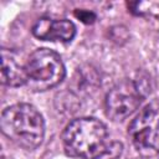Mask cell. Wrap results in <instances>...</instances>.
Segmentation results:
<instances>
[{"instance_id": "obj_1", "label": "cell", "mask_w": 159, "mask_h": 159, "mask_svg": "<svg viewBox=\"0 0 159 159\" xmlns=\"http://www.w3.org/2000/svg\"><path fill=\"white\" fill-rule=\"evenodd\" d=\"M62 143L70 155L82 159L108 155L116 144L109 140L104 123L96 118H77L70 122L62 133Z\"/></svg>"}, {"instance_id": "obj_2", "label": "cell", "mask_w": 159, "mask_h": 159, "mask_svg": "<svg viewBox=\"0 0 159 159\" xmlns=\"http://www.w3.org/2000/svg\"><path fill=\"white\" fill-rule=\"evenodd\" d=\"M2 134L24 149H36L45 137L41 113L29 103H16L5 108L0 118Z\"/></svg>"}, {"instance_id": "obj_3", "label": "cell", "mask_w": 159, "mask_h": 159, "mask_svg": "<svg viewBox=\"0 0 159 159\" xmlns=\"http://www.w3.org/2000/svg\"><path fill=\"white\" fill-rule=\"evenodd\" d=\"M26 84L32 91L43 92L56 87L66 76L65 65L58 53L50 48H37L25 62Z\"/></svg>"}, {"instance_id": "obj_4", "label": "cell", "mask_w": 159, "mask_h": 159, "mask_svg": "<svg viewBox=\"0 0 159 159\" xmlns=\"http://www.w3.org/2000/svg\"><path fill=\"white\" fill-rule=\"evenodd\" d=\"M128 134L142 157L159 154V99H153L140 109L132 120Z\"/></svg>"}, {"instance_id": "obj_5", "label": "cell", "mask_w": 159, "mask_h": 159, "mask_svg": "<svg viewBox=\"0 0 159 159\" xmlns=\"http://www.w3.org/2000/svg\"><path fill=\"white\" fill-rule=\"evenodd\" d=\"M144 96L140 84L133 80H123L107 93L106 113L112 120H123L138 109Z\"/></svg>"}, {"instance_id": "obj_6", "label": "cell", "mask_w": 159, "mask_h": 159, "mask_svg": "<svg viewBox=\"0 0 159 159\" xmlns=\"http://www.w3.org/2000/svg\"><path fill=\"white\" fill-rule=\"evenodd\" d=\"M31 31L32 35L40 40L70 42L76 35V26L67 19L53 20L41 17L34 24Z\"/></svg>"}, {"instance_id": "obj_7", "label": "cell", "mask_w": 159, "mask_h": 159, "mask_svg": "<svg viewBox=\"0 0 159 159\" xmlns=\"http://www.w3.org/2000/svg\"><path fill=\"white\" fill-rule=\"evenodd\" d=\"M25 63L19 60V56L11 51L1 50V83L9 87H20L26 84Z\"/></svg>"}, {"instance_id": "obj_8", "label": "cell", "mask_w": 159, "mask_h": 159, "mask_svg": "<svg viewBox=\"0 0 159 159\" xmlns=\"http://www.w3.org/2000/svg\"><path fill=\"white\" fill-rule=\"evenodd\" d=\"M75 16L78 17L84 24H93L96 20V14L92 11H87V10H76Z\"/></svg>"}]
</instances>
